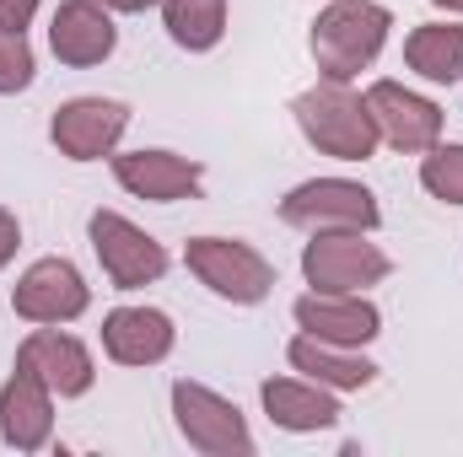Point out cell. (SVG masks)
Returning a JSON list of instances; mask_svg holds the SVG:
<instances>
[{
  "mask_svg": "<svg viewBox=\"0 0 463 457\" xmlns=\"http://www.w3.org/2000/svg\"><path fill=\"white\" fill-rule=\"evenodd\" d=\"M388 27H393V16L377 0H335V5H324L318 22H313V60H318L324 81L361 76L383 54Z\"/></svg>",
  "mask_w": 463,
  "mask_h": 457,
  "instance_id": "1",
  "label": "cell"
},
{
  "mask_svg": "<svg viewBox=\"0 0 463 457\" xmlns=\"http://www.w3.org/2000/svg\"><path fill=\"white\" fill-rule=\"evenodd\" d=\"M291 114L302 124L307 145H318L324 156L340 162H366L377 151V124L366 114V98H355L345 81H324L313 92H302L291 103Z\"/></svg>",
  "mask_w": 463,
  "mask_h": 457,
  "instance_id": "2",
  "label": "cell"
},
{
  "mask_svg": "<svg viewBox=\"0 0 463 457\" xmlns=\"http://www.w3.org/2000/svg\"><path fill=\"white\" fill-rule=\"evenodd\" d=\"M184 264L200 285H211L222 302H237V307H253L275 291V264L259 247L232 242V237H189Z\"/></svg>",
  "mask_w": 463,
  "mask_h": 457,
  "instance_id": "3",
  "label": "cell"
},
{
  "mask_svg": "<svg viewBox=\"0 0 463 457\" xmlns=\"http://www.w3.org/2000/svg\"><path fill=\"white\" fill-rule=\"evenodd\" d=\"M280 221L302 231H377L383 210L366 183L350 178H313L280 200Z\"/></svg>",
  "mask_w": 463,
  "mask_h": 457,
  "instance_id": "4",
  "label": "cell"
},
{
  "mask_svg": "<svg viewBox=\"0 0 463 457\" xmlns=\"http://www.w3.org/2000/svg\"><path fill=\"white\" fill-rule=\"evenodd\" d=\"M173 420H178V436L205 457H248L253 452L242 409L227 404L222 393H211L205 382H189V377L173 382Z\"/></svg>",
  "mask_w": 463,
  "mask_h": 457,
  "instance_id": "5",
  "label": "cell"
},
{
  "mask_svg": "<svg viewBox=\"0 0 463 457\" xmlns=\"http://www.w3.org/2000/svg\"><path fill=\"white\" fill-rule=\"evenodd\" d=\"M366 231H313V242L302 247V275L313 291H329V296H350V291H366L377 280H388V253L361 242Z\"/></svg>",
  "mask_w": 463,
  "mask_h": 457,
  "instance_id": "6",
  "label": "cell"
},
{
  "mask_svg": "<svg viewBox=\"0 0 463 457\" xmlns=\"http://www.w3.org/2000/svg\"><path fill=\"white\" fill-rule=\"evenodd\" d=\"M87 231H92L98 264H103V275L114 280V291H140V285L162 280V269H167V247H162L156 237H146L135 221H124L118 210H98Z\"/></svg>",
  "mask_w": 463,
  "mask_h": 457,
  "instance_id": "7",
  "label": "cell"
},
{
  "mask_svg": "<svg viewBox=\"0 0 463 457\" xmlns=\"http://www.w3.org/2000/svg\"><path fill=\"white\" fill-rule=\"evenodd\" d=\"M87 302H92V291H87V280L71 258H38L11 285V307L27 323H71V318L87 312Z\"/></svg>",
  "mask_w": 463,
  "mask_h": 457,
  "instance_id": "8",
  "label": "cell"
},
{
  "mask_svg": "<svg viewBox=\"0 0 463 457\" xmlns=\"http://www.w3.org/2000/svg\"><path fill=\"white\" fill-rule=\"evenodd\" d=\"M366 114L377 124V140H388L393 151H431L442 140V108L399 81H372Z\"/></svg>",
  "mask_w": 463,
  "mask_h": 457,
  "instance_id": "9",
  "label": "cell"
},
{
  "mask_svg": "<svg viewBox=\"0 0 463 457\" xmlns=\"http://www.w3.org/2000/svg\"><path fill=\"white\" fill-rule=\"evenodd\" d=\"M124 129H129V108L124 103H114V98H76V103H65L54 114L49 140L71 162H103V156H114Z\"/></svg>",
  "mask_w": 463,
  "mask_h": 457,
  "instance_id": "10",
  "label": "cell"
},
{
  "mask_svg": "<svg viewBox=\"0 0 463 457\" xmlns=\"http://www.w3.org/2000/svg\"><path fill=\"white\" fill-rule=\"evenodd\" d=\"M114 43L118 27L103 0H60V11L49 22V49H54L60 65H76V70L103 65L114 54Z\"/></svg>",
  "mask_w": 463,
  "mask_h": 457,
  "instance_id": "11",
  "label": "cell"
},
{
  "mask_svg": "<svg viewBox=\"0 0 463 457\" xmlns=\"http://www.w3.org/2000/svg\"><path fill=\"white\" fill-rule=\"evenodd\" d=\"M114 178L118 189H129L135 200L173 205V200H194L200 194L205 167L189 162V156H173V151H124V156H114Z\"/></svg>",
  "mask_w": 463,
  "mask_h": 457,
  "instance_id": "12",
  "label": "cell"
},
{
  "mask_svg": "<svg viewBox=\"0 0 463 457\" xmlns=\"http://www.w3.org/2000/svg\"><path fill=\"white\" fill-rule=\"evenodd\" d=\"M16 366L33 371V377H38L49 393H60V398H81V393L92 387V377H98L87 344L71 340V334H60V329H33V334L22 340V350H16Z\"/></svg>",
  "mask_w": 463,
  "mask_h": 457,
  "instance_id": "13",
  "label": "cell"
},
{
  "mask_svg": "<svg viewBox=\"0 0 463 457\" xmlns=\"http://www.w3.org/2000/svg\"><path fill=\"white\" fill-rule=\"evenodd\" d=\"M291 318H297V329L302 334H313V340H329V344H350V350H361L366 340H377L383 334V312L366 302V296H329V291H307L297 307H291Z\"/></svg>",
  "mask_w": 463,
  "mask_h": 457,
  "instance_id": "14",
  "label": "cell"
},
{
  "mask_svg": "<svg viewBox=\"0 0 463 457\" xmlns=\"http://www.w3.org/2000/svg\"><path fill=\"white\" fill-rule=\"evenodd\" d=\"M173 318L156 307H118L103 318V350L118 366H156L173 355Z\"/></svg>",
  "mask_w": 463,
  "mask_h": 457,
  "instance_id": "15",
  "label": "cell"
},
{
  "mask_svg": "<svg viewBox=\"0 0 463 457\" xmlns=\"http://www.w3.org/2000/svg\"><path fill=\"white\" fill-rule=\"evenodd\" d=\"M49 431H54V393L33 371L16 366V377L0 387V436L16 452H38L49 442Z\"/></svg>",
  "mask_w": 463,
  "mask_h": 457,
  "instance_id": "16",
  "label": "cell"
},
{
  "mask_svg": "<svg viewBox=\"0 0 463 457\" xmlns=\"http://www.w3.org/2000/svg\"><path fill=\"white\" fill-rule=\"evenodd\" d=\"M259 398H264V415L280 425V431H297V436H307V431H329L335 420H340V404H335V387H324V382H297V377H269L264 387H259Z\"/></svg>",
  "mask_w": 463,
  "mask_h": 457,
  "instance_id": "17",
  "label": "cell"
},
{
  "mask_svg": "<svg viewBox=\"0 0 463 457\" xmlns=\"http://www.w3.org/2000/svg\"><path fill=\"white\" fill-rule=\"evenodd\" d=\"M286 360H291L302 377H313V382H324V387H335V393L366 387V382L377 377V366H372L366 355H355L350 344H329V340H313V334H297L291 350H286Z\"/></svg>",
  "mask_w": 463,
  "mask_h": 457,
  "instance_id": "18",
  "label": "cell"
},
{
  "mask_svg": "<svg viewBox=\"0 0 463 457\" xmlns=\"http://www.w3.org/2000/svg\"><path fill=\"white\" fill-rule=\"evenodd\" d=\"M404 65L437 87H453L463 76V22H426L404 38Z\"/></svg>",
  "mask_w": 463,
  "mask_h": 457,
  "instance_id": "19",
  "label": "cell"
},
{
  "mask_svg": "<svg viewBox=\"0 0 463 457\" xmlns=\"http://www.w3.org/2000/svg\"><path fill=\"white\" fill-rule=\"evenodd\" d=\"M162 22H167L178 49L205 54L227 33V0H162Z\"/></svg>",
  "mask_w": 463,
  "mask_h": 457,
  "instance_id": "20",
  "label": "cell"
},
{
  "mask_svg": "<svg viewBox=\"0 0 463 457\" xmlns=\"http://www.w3.org/2000/svg\"><path fill=\"white\" fill-rule=\"evenodd\" d=\"M420 183L442 205H463V145H431L420 162Z\"/></svg>",
  "mask_w": 463,
  "mask_h": 457,
  "instance_id": "21",
  "label": "cell"
},
{
  "mask_svg": "<svg viewBox=\"0 0 463 457\" xmlns=\"http://www.w3.org/2000/svg\"><path fill=\"white\" fill-rule=\"evenodd\" d=\"M22 87H33V49L22 33L0 27V98H11Z\"/></svg>",
  "mask_w": 463,
  "mask_h": 457,
  "instance_id": "22",
  "label": "cell"
},
{
  "mask_svg": "<svg viewBox=\"0 0 463 457\" xmlns=\"http://www.w3.org/2000/svg\"><path fill=\"white\" fill-rule=\"evenodd\" d=\"M33 11H38V0H0V27L22 33V27L33 22Z\"/></svg>",
  "mask_w": 463,
  "mask_h": 457,
  "instance_id": "23",
  "label": "cell"
},
{
  "mask_svg": "<svg viewBox=\"0 0 463 457\" xmlns=\"http://www.w3.org/2000/svg\"><path fill=\"white\" fill-rule=\"evenodd\" d=\"M22 247V227H16V216L11 210H0V269L11 264V253Z\"/></svg>",
  "mask_w": 463,
  "mask_h": 457,
  "instance_id": "24",
  "label": "cell"
},
{
  "mask_svg": "<svg viewBox=\"0 0 463 457\" xmlns=\"http://www.w3.org/2000/svg\"><path fill=\"white\" fill-rule=\"evenodd\" d=\"M109 11H151V5H162V0H103Z\"/></svg>",
  "mask_w": 463,
  "mask_h": 457,
  "instance_id": "25",
  "label": "cell"
},
{
  "mask_svg": "<svg viewBox=\"0 0 463 457\" xmlns=\"http://www.w3.org/2000/svg\"><path fill=\"white\" fill-rule=\"evenodd\" d=\"M431 5H442V11H463V0H431Z\"/></svg>",
  "mask_w": 463,
  "mask_h": 457,
  "instance_id": "26",
  "label": "cell"
}]
</instances>
